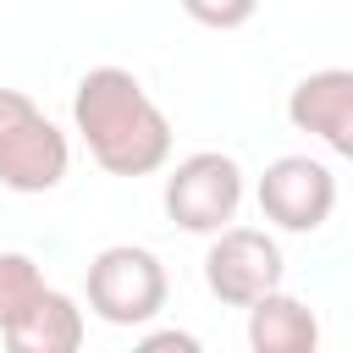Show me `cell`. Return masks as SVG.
<instances>
[{
	"mask_svg": "<svg viewBox=\"0 0 353 353\" xmlns=\"http://www.w3.org/2000/svg\"><path fill=\"white\" fill-rule=\"evenodd\" d=\"M287 121L353 160V66H320L287 94Z\"/></svg>",
	"mask_w": 353,
	"mask_h": 353,
	"instance_id": "obj_7",
	"label": "cell"
},
{
	"mask_svg": "<svg viewBox=\"0 0 353 353\" xmlns=\"http://www.w3.org/2000/svg\"><path fill=\"white\" fill-rule=\"evenodd\" d=\"M248 347L254 353H314L320 347V320L303 298L270 287L265 298L248 303Z\"/></svg>",
	"mask_w": 353,
	"mask_h": 353,
	"instance_id": "obj_9",
	"label": "cell"
},
{
	"mask_svg": "<svg viewBox=\"0 0 353 353\" xmlns=\"http://www.w3.org/2000/svg\"><path fill=\"white\" fill-rule=\"evenodd\" d=\"M182 11L199 22V28H215V33H232L243 22H254L259 0H182Z\"/></svg>",
	"mask_w": 353,
	"mask_h": 353,
	"instance_id": "obj_11",
	"label": "cell"
},
{
	"mask_svg": "<svg viewBox=\"0 0 353 353\" xmlns=\"http://www.w3.org/2000/svg\"><path fill=\"white\" fill-rule=\"evenodd\" d=\"M336 210V176L325 160L281 154L259 176V215L281 232H320Z\"/></svg>",
	"mask_w": 353,
	"mask_h": 353,
	"instance_id": "obj_6",
	"label": "cell"
},
{
	"mask_svg": "<svg viewBox=\"0 0 353 353\" xmlns=\"http://www.w3.org/2000/svg\"><path fill=\"white\" fill-rule=\"evenodd\" d=\"M165 265L138 243H110L88 259V309L105 325H149L165 309Z\"/></svg>",
	"mask_w": 353,
	"mask_h": 353,
	"instance_id": "obj_3",
	"label": "cell"
},
{
	"mask_svg": "<svg viewBox=\"0 0 353 353\" xmlns=\"http://www.w3.org/2000/svg\"><path fill=\"white\" fill-rule=\"evenodd\" d=\"M17 353H77L83 347V336H88V325H83V309H77V298H66V292H55V287H44L6 331H0Z\"/></svg>",
	"mask_w": 353,
	"mask_h": 353,
	"instance_id": "obj_8",
	"label": "cell"
},
{
	"mask_svg": "<svg viewBox=\"0 0 353 353\" xmlns=\"http://www.w3.org/2000/svg\"><path fill=\"white\" fill-rule=\"evenodd\" d=\"M143 347H188V353H193V347H199V336H188V331H149V336H143Z\"/></svg>",
	"mask_w": 353,
	"mask_h": 353,
	"instance_id": "obj_12",
	"label": "cell"
},
{
	"mask_svg": "<svg viewBox=\"0 0 353 353\" xmlns=\"http://www.w3.org/2000/svg\"><path fill=\"white\" fill-rule=\"evenodd\" d=\"M281 243L259 226H221L210 254H204V281L221 303L232 309H248L254 298H265L270 287H281Z\"/></svg>",
	"mask_w": 353,
	"mask_h": 353,
	"instance_id": "obj_5",
	"label": "cell"
},
{
	"mask_svg": "<svg viewBox=\"0 0 353 353\" xmlns=\"http://www.w3.org/2000/svg\"><path fill=\"white\" fill-rule=\"evenodd\" d=\"M237 204H243V165L221 149H199V154L176 160L165 176V215L182 232L215 237L221 226H232Z\"/></svg>",
	"mask_w": 353,
	"mask_h": 353,
	"instance_id": "obj_4",
	"label": "cell"
},
{
	"mask_svg": "<svg viewBox=\"0 0 353 353\" xmlns=\"http://www.w3.org/2000/svg\"><path fill=\"white\" fill-rule=\"evenodd\" d=\"M72 127L110 176H149L171 160V121L127 66H94L77 77Z\"/></svg>",
	"mask_w": 353,
	"mask_h": 353,
	"instance_id": "obj_1",
	"label": "cell"
},
{
	"mask_svg": "<svg viewBox=\"0 0 353 353\" xmlns=\"http://www.w3.org/2000/svg\"><path fill=\"white\" fill-rule=\"evenodd\" d=\"M39 292H44V270H39L28 254L6 248V254H0V331H6Z\"/></svg>",
	"mask_w": 353,
	"mask_h": 353,
	"instance_id": "obj_10",
	"label": "cell"
},
{
	"mask_svg": "<svg viewBox=\"0 0 353 353\" xmlns=\"http://www.w3.org/2000/svg\"><path fill=\"white\" fill-rule=\"evenodd\" d=\"M66 165V132L22 88H0V182L11 193H50L61 188Z\"/></svg>",
	"mask_w": 353,
	"mask_h": 353,
	"instance_id": "obj_2",
	"label": "cell"
}]
</instances>
